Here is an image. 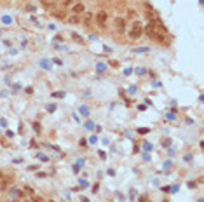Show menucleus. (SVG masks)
I'll list each match as a JSON object with an SVG mask.
<instances>
[{"label":"nucleus","mask_w":204,"mask_h":202,"mask_svg":"<svg viewBox=\"0 0 204 202\" xmlns=\"http://www.w3.org/2000/svg\"><path fill=\"white\" fill-rule=\"evenodd\" d=\"M141 33H143V25L136 21L133 26H131V30H129V37L131 38H140Z\"/></svg>","instance_id":"nucleus-1"},{"label":"nucleus","mask_w":204,"mask_h":202,"mask_svg":"<svg viewBox=\"0 0 204 202\" xmlns=\"http://www.w3.org/2000/svg\"><path fill=\"white\" fill-rule=\"evenodd\" d=\"M11 185V176L4 174V173H0V192H6Z\"/></svg>","instance_id":"nucleus-2"},{"label":"nucleus","mask_w":204,"mask_h":202,"mask_svg":"<svg viewBox=\"0 0 204 202\" xmlns=\"http://www.w3.org/2000/svg\"><path fill=\"white\" fill-rule=\"evenodd\" d=\"M107 17H108V14L105 11H100L96 14V23L100 25V28H105V25H107Z\"/></svg>","instance_id":"nucleus-3"},{"label":"nucleus","mask_w":204,"mask_h":202,"mask_svg":"<svg viewBox=\"0 0 204 202\" xmlns=\"http://www.w3.org/2000/svg\"><path fill=\"white\" fill-rule=\"evenodd\" d=\"M115 30L119 33H122L126 30V19L124 17H115Z\"/></svg>","instance_id":"nucleus-4"},{"label":"nucleus","mask_w":204,"mask_h":202,"mask_svg":"<svg viewBox=\"0 0 204 202\" xmlns=\"http://www.w3.org/2000/svg\"><path fill=\"white\" fill-rule=\"evenodd\" d=\"M66 21L72 23V25H77V23H80V17L77 14H73V16H66Z\"/></svg>","instance_id":"nucleus-5"},{"label":"nucleus","mask_w":204,"mask_h":202,"mask_svg":"<svg viewBox=\"0 0 204 202\" xmlns=\"http://www.w3.org/2000/svg\"><path fill=\"white\" fill-rule=\"evenodd\" d=\"M73 4H75V0H63V2H61V7H63V9H68V7H72Z\"/></svg>","instance_id":"nucleus-6"},{"label":"nucleus","mask_w":204,"mask_h":202,"mask_svg":"<svg viewBox=\"0 0 204 202\" xmlns=\"http://www.w3.org/2000/svg\"><path fill=\"white\" fill-rule=\"evenodd\" d=\"M91 23H92V14L87 12L86 16H84V25H86V26H91Z\"/></svg>","instance_id":"nucleus-7"},{"label":"nucleus","mask_w":204,"mask_h":202,"mask_svg":"<svg viewBox=\"0 0 204 202\" xmlns=\"http://www.w3.org/2000/svg\"><path fill=\"white\" fill-rule=\"evenodd\" d=\"M73 12H75V14L84 12V4H75V6H73Z\"/></svg>","instance_id":"nucleus-8"},{"label":"nucleus","mask_w":204,"mask_h":202,"mask_svg":"<svg viewBox=\"0 0 204 202\" xmlns=\"http://www.w3.org/2000/svg\"><path fill=\"white\" fill-rule=\"evenodd\" d=\"M53 16L59 17V19H66V14H65V12H58V11H54V12H53Z\"/></svg>","instance_id":"nucleus-9"},{"label":"nucleus","mask_w":204,"mask_h":202,"mask_svg":"<svg viewBox=\"0 0 204 202\" xmlns=\"http://www.w3.org/2000/svg\"><path fill=\"white\" fill-rule=\"evenodd\" d=\"M73 40H77V42H80V44H82V38L79 37V35H77V33H73Z\"/></svg>","instance_id":"nucleus-10"},{"label":"nucleus","mask_w":204,"mask_h":202,"mask_svg":"<svg viewBox=\"0 0 204 202\" xmlns=\"http://www.w3.org/2000/svg\"><path fill=\"white\" fill-rule=\"evenodd\" d=\"M47 110H49V112H54V110H56V105H49Z\"/></svg>","instance_id":"nucleus-11"},{"label":"nucleus","mask_w":204,"mask_h":202,"mask_svg":"<svg viewBox=\"0 0 204 202\" xmlns=\"http://www.w3.org/2000/svg\"><path fill=\"white\" fill-rule=\"evenodd\" d=\"M33 127H35V131H37V133H40V126H38V124H33Z\"/></svg>","instance_id":"nucleus-12"},{"label":"nucleus","mask_w":204,"mask_h":202,"mask_svg":"<svg viewBox=\"0 0 204 202\" xmlns=\"http://www.w3.org/2000/svg\"><path fill=\"white\" fill-rule=\"evenodd\" d=\"M54 96H56V98H63L65 94H63V92H54Z\"/></svg>","instance_id":"nucleus-13"},{"label":"nucleus","mask_w":204,"mask_h":202,"mask_svg":"<svg viewBox=\"0 0 204 202\" xmlns=\"http://www.w3.org/2000/svg\"><path fill=\"white\" fill-rule=\"evenodd\" d=\"M33 202H44V200L40 199V197H33Z\"/></svg>","instance_id":"nucleus-14"},{"label":"nucleus","mask_w":204,"mask_h":202,"mask_svg":"<svg viewBox=\"0 0 204 202\" xmlns=\"http://www.w3.org/2000/svg\"><path fill=\"white\" fill-rule=\"evenodd\" d=\"M140 202H148V200H147V197H141V199H140Z\"/></svg>","instance_id":"nucleus-15"}]
</instances>
